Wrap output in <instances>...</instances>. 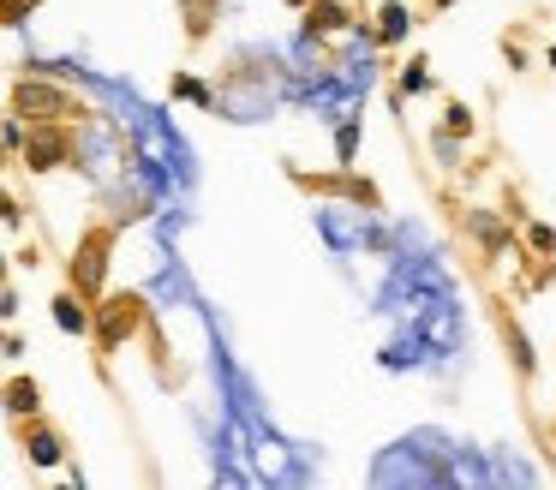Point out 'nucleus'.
Masks as SVG:
<instances>
[{
	"mask_svg": "<svg viewBox=\"0 0 556 490\" xmlns=\"http://www.w3.org/2000/svg\"><path fill=\"white\" fill-rule=\"evenodd\" d=\"M138 318H144L138 293H114V299L102 305V318H96V347H102V353H114V347L138 329Z\"/></svg>",
	"mask_w": 556,
	"mask_h": 490,
	"instance_id": "f257e3e1",
	"label": "nucleus"
},
{
	"mask_svg": "<svg viewBox=\"0 0 556 490\" xmlns=\"http://www.w3.org/2000/svg\"><path fill=\"white\" fill-rule=\"evenodd\" d=\"M108 245H114V233H108V228H90L84 240H78V258H72V281H78V293H102Z\"/></svg>",
	"mask_w": 556,
	"mask_h": 490,
	"instance_id": "f03ea898",
	"label": "nucleus"
},
{
	"mask_svg": "<svg viewBox=\"0 0 556 490\" xmlns=\"http://www.w3.org/2000/svg\"><path fill=\"white\" fill-rule=\"evenodd\" d=\"M13 114H25V120H66L72 96H60V90H48V84H18Z\"/></svg>",
	"mask_w": 556,
	"mask_h": 490,
	"instance_id": "7ed1b4c3",
	"label": "nucleus"
},
{
	"mask_svg": "<svg viewBox=\"0 0 556 490\" xmlns=\"http://www.w3.org/2000/svg\"><path fill=\"white\" fill-rule=\"evenodd\" d=\"M72 150V138L60 126H36L30 132V150H25V162L30 168H60V156Z\"/></svg>",
	"mask_w": 556,
	"mask_h": 490,
	"instance_id": "20e7f679",
	"label": "nucleus"
},
{
	"mask_svg": "<svg viewBox=\"0 0 556 490\" xmlns=\"http://www.w3.org/2000/svg\"><path fill=\"white\" fill-rule=\"evenodd\" d=\"M55 323H60L66 335H84V329H90V311L72 299V293H60V299H55Z\"/></svg>",
	"mask_w": 556,
	"mask_h": 490,
	"instance_id": "39448f33",
	"label": "nucleus"
},
{
	"mask_svg": "<svg viewBox=\"0 0 556 490\" xmlns=\"http://www.w3.org/2000/svg\"><path fill=\"white\" fill-rule=\"evenodd\" d=\"M377 36H383V43H401V36H407V6H383V13H377Z\"/></svg>",
	"mask_w": 556,
	"mask_h": 490,
	"instance_id": "423d86ee",
	"label": "nucleus"
},
{
	"mask_svg": "<svg viewBox=\"0 0 556 490\" xmlns=\"http://www.w3.org/2000/svg\"><path fill=\"white\" fill-rule=\"evenodd\" d=\"M305 24H312V30H342V24H347V13L335 6V0H317L312 13H305Z\"/></svg>",
	"mask_w": 556,
	"mask_h": 490,
	"instance_id": "0eeeda50",
	"label": "nucleus"
},
{
	"mask_svg": "<svg viewBox=\"0 0 556 490\" xmlns=\"http://www.w3.org/2000/svg\"><path fill=\"white\" fill-rule=\"evenodd\" d=\"M472 233H479L491 251H502V245H509V233H502V228H497V216H485V210H472Z\"/></svg>",
	"mask_w": 556,
	"mask_h": 490,
	"instance_id": "6e6552de",
	"label": "nucleus"
},
{
	"mask_svg": "<svg viewBox=\"0 0 556 490\" xmlns=\"http://www.w3.org/2000/svg\"><path fill=\"white\" fill-rule=\"evenodd\" d=\"M36 401H43V395H36V383H25V377L6 389V407H13V413H36Z\"/></svg>",
	"mask_w": 556,
	"mask_h": 490,
	"instance_id": "1a4fd4ad",
	"label": "nucleus"
},
{
	"mask_svg": "<svg viewBox=\"0 0 556 490\" xmlns=\"http://www.w3.org/2000/svg\"><path fill=\"white\" fill-rule=\"evenodd\" d=\"M30 461H36V466H55L60 461V443L48 431H36V436H30Z\"/></svg>",
	"mask_w": 556,
	"mask_h": 490,
	"instance_id": "9d476101",
	"label": "nucleus"
},
{
	"mask_svg": "<svg viewBox=\"0 0 556 490\" xmlns=\"http://www.w3.org/2000/svg\"><path fill=\"white\" fill-rule=\"evenodd\" d=\"M185 30H192V36L210 30V0H185Z\"/></svg>",
	"mask_w": 556,
	"mask_h": 490,
	"instance_id": "9b49d317",
	"label": "nucleus"
},
{
	"mask_svg": "<svg viewBox=\"0 0 556 490\" xmlns=\"http://www.w3.org/2000/svg\"><path fill=\"white\" fill-rule=\"evenodd\" d=\"M425 84H431V73H425V66H419V60H413V66L401 73V90H425Z\"/></svg>",
	"mask_w": 556,
	"mask_h": 490,
	"instance_id": "f8f14e48",
	"label": "nucleus"
},
{
	"mask_svg": "<svg viewBox=\"0 0 556 490\" xmlns=\"http://www.w3.org/2000/svg\"><path fill=\"white\" fill-rule=\"evenodd\" d=\"M449 132H472V114H467V108H449Z\"/></svg>",
	"mask_w": 556,
	"mask_h": 490,
	"instance_id": "ddd939ff",
	"label": "nucleus"
}]
</instances>
